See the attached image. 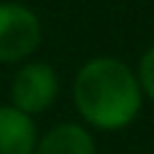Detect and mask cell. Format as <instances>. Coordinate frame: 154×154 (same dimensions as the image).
I'll list each match as a JSON object with an SVG mask.
<instances>
[{"label":"cell","mask_w":154,"mask_h":154,"mask_svg":"<svg viewBox=\"0 0 154 154\" xmlns=\"http://www.w3.org/2000/svg\"><path fill=\"white\" fill-rule=\"evenodd\" d=\"M73 106L89 130L116 133L130 127L143 108L135 68L111 54L89 57L73 76Z\"/></svg>","instance_id":"1"},{"label":"cell","mask_w":154,"mask_h":154,"mask_svg":"<svg viewBox=\"0 0 154 154\" xmlns=\"http://www.w3.org/2000/svg\"><path fill=\"white\" fill-rule=\"evenodd\" d=\"M57 95H60V76L54 65L41 62V60H27L16 68L11 79L8 103L35 119L57 103Z\"/></svg>","instance_id":"2"},{"label":"cell","mask_w":154,"mask_h":154,"mask_svg":"<svg viewBox=\"0 0 154 154\" xmlns=\"http://www.w3.org/2000/svg\"><path fill=\"white\" fill-rule=\"evenodd\" d=\"M43 41L41 16L14 0L0 3V62H27Z\"/></svg>","instance_id":"3"},{"label":"cell","mask_w":154,"mask_h":154,"mask_svg":"<svg viewBox=\"0 0 154 154\" xmlns=\"http://www.w3.org/2000/svg\"><path fill=\"white\" fill-rule=\"evenodd\" d=\"M32 154H97V143L92 130L81 122H57L38 135Z\"/></svg>","instance_id":"4"},{"label":"cell","mask_w":154,"mask_h":154,"mask_svg":"<svg viewBox=\"0 0 154 154\" xmlns=\"http://www.w3.org/2000/svg\"><path fill=\"white\" fill-rule=\"evenodd\" d=\"M38 143L35 119L19 108L0 106V154H32Z\"/></svg>","instance_id":"5"},{"label":"cell","mask_w":154,"mask_h":154,"mask_svg":"<svg viewBox=\"0 0 154 154\" xmlns=\"http://www.w3.org/2000/svg\"><path fill=\"white\" fill-rule=\"evenodd\" d=\"M135 76H138L143 100H152L154 103V43L141 54V60H138V65H135Z\"/></svg>","instance_id":"6"}]
</instances>
